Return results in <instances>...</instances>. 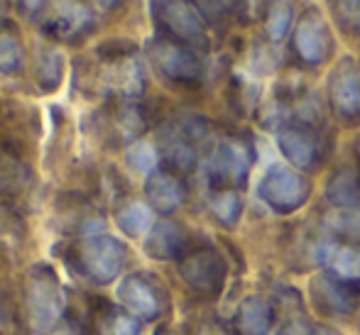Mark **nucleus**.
I'll return each instance as SVG.
<instances>
[{"label": "nucleus", "instance_id": "1", "mask_svg": "<svg viewBox=\"0 0 360 335\" xmlns=\"http://www.w3.org/2000/svg\"><path fill=\"white\" fill-rule=\"evenodd\" d=\"M30 326L39 333H49L64 321L67 313V291L59 284V277L49 267H37L27 282L25 294Z\"/></svg>", "mask_w": 360, "mask_h": 335}, {"label": "nucleus", "instance_id": "2", "mask_svg": "<svg viewBox=\"0 0 360 335\" xmlns=\"http://www.w3.org/2000/svg\"><path fill=\"white\" fill-rule=\"evenodd\" d=\"M34 20L62 42H79L94 29V10L86 0H34Z\"/></svg>", "mask_w": 360, "mask_h": 335}, {"label": "nucleus", "instance_id": "3", "mask_svg": "<svg viewBox=\"0 0 360 335\" xmlns=\"http://www.w3.org/2000/svg\"><path fill=\"white\" fill-rule=\"evenodd\" d=\"M79 262L86 277L96 284H110L118 279L125 265V245L113 235L94 232L79 247Z\"/></svg>", "mask_w": 360, "mask_h": 335}, {"label": "nucleus", "instance_id": "4", "mask_svg": "<svg viewBox=\"0 0 360 335\" xmlns=\"http://www.w3.org/2000/svg\"><path fill=\"white\" fill-rule=\"evenodd\" d=\"M260 199L277 213H292L297 208H302L309 201L311 186L304 179L299 171L289 169V166L275 164L265 171L257 189Z\"/></svg>", "mask_w": 360, "mask_h": 335}, {"label": "nucleus", "instance_id": "5", "mask_svg": "<svg viewBox=\"0 0 360 335\" xmlns=\"http://www.w3.org/2000/svg\"><path fill=\"white\" fill-rule=\"evenodd\" d=\"M96 86L103 93L138 96L145 86L143 69L138 59L128 52H108L101 49V69L96 74Z\"/></svg>", "mask_w": 360, "mask_h": 335}, {"label": "nucleus", "instance_id": "6", "mask_svg": "<svg viewBox=\"0 0 360 335\" xmlns=\"http://www.w3.org/2000/svg\"><path fill=\"white\" fill-rule=\"evenodd\" d=\"M179 277L184 279V284L191 291L201 294V296H214L226 282V262L216 250L201 247V250L181 257Z\"/></svg>", "mask_w": 360, "mask_h": 335}, {"label": "nucleus", "instance_id": "7", "mask_svg": "<svg viewBox=\"0 0 360 335\" xmlns=\"http://www.w3.org/2000/svg\"><path fill=\"white\" fill-rule=\"evenodd\" d=\"M150 59L165 79L176 84H194L201 76V62L189 47L172 39H155L150 44Z\"/></svg>", "mask_w": 360, "mask_h": 335}, {"label": "nucleus", "instance_id": "8", "mask_svg": "<svg viewBox=\"0 0 360 335\" xmlns=\"http://www.w3.org/2000/svg\"><path fill=\"white\" fill-rule=\"evenodd\" d=\"M209 174L216 184H245L248 174H250V152H248V147L238 140L218 142L209 162Z\"/></svg>", "mask_w": 360, "mask_h": 335}, {"label": "nucleus", "instance_id": "9", "mask_svg": "<svg viewBox=\"0 0 360 335\" xmlns=\"http://www.w3.org/2000/svg\"><path fill=\"white\" fill-rule=\"evenodd\" d=\"M328 98L341 118H360V64L346 59L333 69L328 79Z\"/></svg>", "mask_w": 360, "mask_h": 335}, {"label": "nucleus", "instance_id": "10", "mask_svg": "<svg viewBox=\"0 0 360 335\" xmlns=\"http://www.w3.org/2000/svg\"><path fill=\"white\" fill-rule=\"evenodd\" d=\"M155 15L162 27L174 39H179L181 44H191V47H204L206 44L204 22L186 0H174L165 8H157Z\"/></svg>", "mask_w": 360, "mask_h": 335}, {"label": "nucleus", "instance_id": "11", "mask_svg": "<svg viewBox=\"0 0 360 335\" xmlns=\"http://www.w3.org/2000/svg\"><path fill=\"white\" fill-rule=\"evenodd\" d=\"M294 49H297L299 59H304L307 64H321L328 59L333 39L328 25L316 13H307L299 20V27L294 32Z\"/></svg>", "mask_w": 360, "mask_h": 335}, {"label": "nucleus", "instance_id": "12", "mask_svg": "<svg viewBox=\"0 0 360 335\" xmlns=\"http://www.w3.org/2000/svg\"><path fill=\"white\" fill-rule=\"evenodd\" d=\"M118 298H120V303L138 318L150 321V318L160 316V308H162L160 294H157V289L147 282L143 274H130V277H125L118 287Z\"/></svg>", "mask_w": 360, "mask_h": 335}, {"label": "nucleus", "instance_id": "13", "mask_svg": "<svg viewBox=\"0 0 360 335\" xmlns=\"http://www.w3.org/2000/svg\"><path fill=\"white\" fill-rule=\"evenodd\" d=\"M314 296L321 308L328 313H353L358 306V291L356 284L336 277V274H321L314 282Z\"/></svg>", "mask_w": 360, "mask_h": 335}, {"label": "nucleus", "instance_id": "14", "mask_svg": "<svg viewBox=\"0 0 360 335\" xmlns=\"http://www.w3.org/2000/svg\"><path fill=\"white\" fill-rule=\"evenodd\" d=\"M186 247V232L174 221H157L150 228L145 240V250L150 257L160 262L176 260Z\"/></svg>", "mask_w": 360, "mask_h": 335}, {"label": "nucleus", "instance_id": "15", "mask_svg": "<svg viewBox=\"0 0 360 335\" xmlns=\"http://www.w3.org/2000/svg\"><path fill=\"white\" fill-rule=\"evenodd\" d=\"M277 147H280L282 155H285L294 166H299V169H311V166L316 164L319 147L309 130L287 125V128H282L280 133H277Z\"/></svg>", "mask_w": 360, "mask_h": 335}, {"label": "nucleus", "instance_id": "16", "mask_svg": "<svg viewBox=\"0 0 360 335\" xmlns=\"http://www.w3.org/2000/svg\"><path fill=\"white\" fill-rule=\"evenodd\" d=\"M145 194L155 211L172 213L184 201V186H181V181L176 179L174 174H169V171H152V174L147 176Z\"/></svg>", "mask_w": 360, "mask_h": 335}, {"label": "nucleus", "instance_id": "17", "mask_svg": "<svg viewBox=\"0 0 360 335\" xmlns=\"http://www.w3.org/2000/svg\"><path fill=\"white\" fill-rule=\"evenodd\" d=\"M272 323H275V313H272V306L265 298H243L240 308H238V331H240V335H270Z\"/></svg>", "mask_w": 360, "mask_h": 335}, {"label": "nucleus", "instance_id": "18", "mask_svg": "<svg viewBox=\"0 0 360 335\" xmlns=\"http://www.w3.org/2000/svg\"><path fill=\"white\" fill-rule=\"evenodd\" d=\"M115 223L118 228L125 232L128 237H140L145 232H150V228L155 225L152 223V211L150 206L143 201H128L118 208L115 213Z\"/></svg>", "mask_w": 360, "mask_h": 335}, {"label": "nucleus", "instance_id": "19", "mask_svg": "<svg viewBox=\"0 0 360 335\" xmlns=\"http://www.w3.org/2000/svg\"><path fill=\"white\" fill-rule=\"evenodd\" d=\"M326 199L333 208L356 206L360 203V184L353 169H338L326 184Z\"/></svg>", "mask_w": 360, "mask_h": 335}, {"label": "nucleus", "instance_id": "20", "mask_svg": "<svg viewBox=\"0 0 360 335\" xmlns=\"http://www.w3.org/2000/svg\"><path fill=\"white\" fill-rule=\"evenodd\" d=\"M162 152H165V159L169 162L174 169H191L196 162V152L191 147V140L186 137L181 130H174V133L165 135L162 140Z\"/></svg>", "mask_w": 360, "mask_h": 335}, {"label": "nucleus", "instance_id": "21", "mask_svg": "<svg viewBox=\"0 0 360 335\" xmlns=\"http://www.w3.org/2000/svg\"><path fill=\"white\" fill-rule=\"evenodd\" d=\"M292 3L289 0H270L265 10V32L272 42H280L292 25Z\"/></svg>", "mask_w": 360, "mask_h": 335}, {"label": "nucleus", "instance_id": "22", "mask_svg": "<svg viewBox=\"0 0 360 335\" xmlns=\"http://www.w3.org/2000/svg\"><path fill=\"white\" fill-rule=\"evenodd\" d=\"M331 272L336 277L346 279L351 284L360 282V247L358 245H338L333 252L331 262H328Z\"/></svg>", "mask_w": 360, "mask_h": 335}, {"label": "nucleus", "instance_id": "23", "mask_svg": "<svg viewBox=\"0 0 360 335\" xmlns=\"http://www.w3.org/2000/svg\"><path fill=\"white\" fill-rule=\"evenodd\" d=\"M64 76V59L54 49H44L37 59V84L42 91H54L59 88Z\"/></svg>", "mask_w": 360, "mask_h": 335}, {"label": "nucleus", "instance_id": "24", "mask_svg": "<svg viewBox=\"0 0 360 335\" xmlns=\"http://www.w3.org/2000/svg\"><path fill=\"white\" fill-rule=\"evenodd\" d=\"M98 335H140V323L133 313L108 308L98 321Z\"/></svg>", "mask_w": 360, "mask_h": 335}, {"label": "nucleus", "instance_id": "25", "mask_svg": "<svg viewBox=\"0 0 360 335\" xmlns=\"http://www.w3.org/2000/svg\"><path fill=\"white\" fill-rule=\"evenodd\" d=\"M113 123H115V130H118V135L123 137V140H133V137H138L145 130L143 113H140V108L133 103L118 105L115 113H113Z\"/></svg>", "mask_w": 360, "mask_h": 335}, {"label": "nucleus", "instance_id": "26", "mask_svg": "<svg viewBox=\"0 0 360 335\" xmlns=\"http://www.w3.org/2000/svg\"><path fill=\"white\" fill-rule=\"evenodd\" d=\"M240 196L236 194L233 189H223L214 194V199H211V213H214V218L218 223H223V225H236L238 216H240Z\"/></svg>", "mask_w": 360, "mask_h": 335}, {"label": "nucleus", "instance_id": "27", "mask_svg": "<svg viewBox=\"0 0 360 335\" xmlns=\"http://www.w3.org/2000/svg\"><path fill=\"white\" fill-rule=\"evenodd\" d=\"M326 225L331 228L338 235H360V203L356 206H343V208H333L326 216Z\"/></svg>", "mask_w": 360, "mask_h": 335}, {"label": "nucleus", "instance_id": "28", "mask_svg": "<svg viewBox=\"0 0 360 335\" xmlns=\"http://www.w3.org/2000/svg\"><path fill=\"white\" fill-rule=\"evenodd\" d=\"M25 64V49L20 39L10 32H0V71L3 74H20Z\"/></svg>", "mask_w": 360, "mask_h": 335}, {"label": "nucleus", "instance_id": "29", "mask_svg": "<svg viewBox=\"0 0 360 335\" xmlns=\"http://www.w3.org/2000/svg\"><path fill=\"white\" fill-rule=\"evenodd\" d=\"M27 176H30L27 169L18 159H10V157L0 159V191L15 194V191H20L25 186Z\"/></svg>", "mask_w": 360, "mask_h": 335}, {"label": "nucleus", "instance_id": "30", "mask_svg": "<svg viewBox=\"0 0 360 335\" xmlns=\"http://www.w3.org/2000/svg\"><path fill=\"white\" fill-rule=\"evenodd\" d=\"M125 159H128V164L133 166L135 171H140V174H152L157 166V152L150 142H133V145L128 147Z\"/></svg>", "mask_w": 360, "mask_h": 335}, {"label": "nucleus", "instance_id": "31", "mask_svg": "<svg viewBox=\"0 0 360 335\" xmlns=\"http://www.w3.org/2000/svg\"><path fill=\"white\" fill-rule=\"evenodd\" d=\"M333 5L338 10L336 15H341L343 22L351 25L360 34V0H333Z\"/></svg>", "mask_w": 360, "mask_h": 335}, {"label": "nucleus", "instance_id": "32", "mask_svg": "<svg viewBox=\"0 0 360 335\" xmlns=\"http://www.w3.org/2000/svg\"><path fill=\"white\" fill-rule=\"evenodd\" d=\"M47 335H84V328L76 321H62L57 328H52Z\"/></svg>", "mask_w": 360, "mask_h": 335}, {"label": "nucleus", "instance_id": "33", "mask_svg": "<svg viewBox=\"0 0 360 335\" xmlns=\"http://www.w3.org/2000/svg\"><path fill=\"white\" fill-rule=\"evenodd\" d=\"M8 323V306H5V301H3V296H0V328Z\"/></svg>", "mask_w": 360, "mask_h": 335}, {"label": "nucleus", "instance_id": "34", "mask_svg": "<svg viewBox=\"0 0 360 335\" xmlns=\"http://www.w3.org/2000/svg\"><path fill=\"white\" fill-rule=\"evenodd\" d=\"M98 8H103V10H110V8H115V5L120 3V0H94Z\"/></svg>", "mask_w": 360, "mask_h": 335}, {"label": "nucleus", "instance_id": "35", "mask_svg": "<svg viewBox=\"0 0 360 335\" xmlns=\"http://www.w3.org/2000/svg\"><path fill=\"white\" fill-rule=\"evenodd\" d=\"M311 335H338L336 331H331V328H316Z\"/></svg>", "mask_w": 360, "mask_h": 335}, {"label": "nucleus", "instance_id": "36", "mask_svg": "<svg viewBox=\"0 0 360 335\" xmlns=\"http://www.w3.org/2000/svg\"><path fill=\"white\" fill-rule=\"evenodd\" d=\"M169 3H174V0H152V8H165V5H169Z\"/></svg>", "mask_w": 360, "mask_h": 335}, {"label": "nucleus", "instance_id": "37", "mask_svg": "<svg viewBox=\"0 0 360 335\" xmlns=\"http://www.w3.org/2000/svg\"><path fill=\"white\" fill-rule=\"evenodd\" d=\"M5 8H8V0H0V15L5 13Z\"/></svg>", "mask_w": 360, "mask_h": 335}, {"label": "nucleus", "instance_id": "38", "mask_svg": "<svg viewBox=\"0 0 360 335\" xmlns=\"http://www.w3.org/2000/svg\"><path fill=\"white\" fill-rule=\"evenodd\" d=\"M206 335H226V333H221V331H211V333H206Z\"/></svg>", "mask_w": 360, "mask_h": 335}, {"label": "nucleus", "instance_id": "39", "mask_svg": "<svg viewBox=\"0 0 360 335\" xmlns=\"http://www.w3.org/2000/svg\"><path fill=\"white\" fill-rule=\"evenodd\" d=\"M155 335H174V333H167V331H160V333H155Z\"/></svg>", "mask_w": 360, "mask_h": 335}]
</instances>
